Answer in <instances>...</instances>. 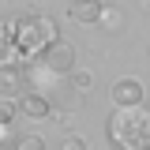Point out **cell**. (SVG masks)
<instances>
[{"instance_id": "1", "label": "cell", "mask_w": 150, "mask_h": 150, "mask_svg": "<svg viewBox=\"0 0 150 150\" xmlns=\"http://www.w3.org/2000/svg\"><path fill=\"white\" fill-rule=\"evenodd\" d=\"M105 131H109V143L116 150H150V109L146 105L112 109Z\"/></svg>"}, {"instance_id": "2", "label": "cell", "mask_w": 150, "mask_h": 150, "mask_svg": "<svg viewBox=\"0 0 150 150\" xmlns=\"http://www.w3.org/2000/svg\"><path fill=\"white\" fill-rule=\"evenodd\" d=\"M11 38H15V49H19L23 60H38V56L49 49V41L60 38V30H56V23L49 15L34 11V15L11 19Z\"/></svg>"}, {"instance_id": "3", "label": "cell", "mask_w": 150, "mask_h": 150, "mask_svg": "<svg viewBox=\"0 0 150 150\" xmlns=\"http://www.w3.org/2000/svg\"><path fill=\"white\" fill-rule=\"evenodd\" d=\"M38 60H41L53 75H68V71L75 68V45H71V41H64V38H56V41H49V49L38 56Z\"/></svg>"}, {"instance_id": "4", "label": "cell", "mask_w": 150, "mask_h": 150, "mask_svg": "<svg viewBox=\"0 0 150 150\" xmlns=\"http://www.w3.org/2000/svg\"><path fill=\"white\" fill-rule=\"evenodd\" d=\"M109 98H112V109H128V105H143L146 94H143V83L139 79H116Z\"/></svg>"}, {"instance_id": "5", "label": "cell", "mask_w": 150, "mask_h": 150, "mask_svg": "<svg viewBox=\"0 0 150 150\" xmlns=\"http://www.w3.org/2000/svg\"><path fill=\"white\" fill-rule=\"evenodd\" d=\"M15 101H19V116H30V120H49L53 116V101L45 94H38V90H26Z\"/></svg>"}, {"instance_id": "6", "label": "cell", "mask_w": 150, "mask_h": 150, "mask_svg": "<svg viewBox=\"0 0 150 150\" xmlns=\"http://www.w3.org/2000/svg\"><path fill=\"white\" fill-rule=\"evenodd\" d=\"M101 4H105V0H71V4H68V15H71V23H79V26H94L98 15H101Z\"/></svg>"}, {"instance_id": "7", "label": "cell", "mask_w": 150, "mask_h": 150, "mask_svg": "<svg viewBox=\"0 0 150 150\" xmlns=\"http://www.w3.org/2000/svg\"><path fill=\"white\" fill-rule=\"evenodd\" d=\"M19 64H23V56L11 38V23H0V68H19Z\"/></svg>"}, {"instance_id": "8", "label": "cell", "mask_w": 150, "mask_h": 150, "mask_svg": "<svg viewBox=\"0 0 150 150\" xmlns=\"http://www.w3.org/2000/svg\"><path fill=\"white\" fill-rule=\"evenodd\" d=\"M23 86H26V79L19 68H0V98H15Z\"/></svg>"}, {"instance_id": "9", "label": "cell", "mask_w": 150, "mask_h": 150, "mask_svg": "<svg viewBox=\"0 0 150 150\" xmlns=\"http://www.w3.org/2000/svg\"><path fill=\"white\" fill-rule=\"evenodd\" d=\"M98 23H101L105 30H120V26H124V11H120V8H112V4H101Z\"/></svg>"}, {"instance_id": "10", "label": "cell", "mask_w": 150, "mask_h": 150, "mask_svg": "<svg viewBox=\"0 0 150 150\" xmlns=\"http://www.w3.org/2000/svg\"><path fill=\"white\" fill-rule=\"evenodd\" d=\"M68 79H71V90L75 94H90V86H94V75L90 71H79V68H71Z\"/></svg>"}, {"instance_id": "11", "label": "cell", "mask_w": 150, "mask_h": 150, "mask_svg": "<svg viewBox=\"0 0 150 150\" xmlns=\"http://www.w3.org/2000/svg\"><path fill=\"white\" fill-rule=\"evenodd\" d=\"M11 150H45V139L41 135H15L11 139Z\"/></svg>"}, {"instance_id": "12", "label": "cell", "mask_w": 150, "mask_h": 150, "mask_svg": "<svg viewBox=\"0 0 150 150\" xmlns=\"http://www.w3.org/2000/svg\"><path fill=\"white\" fill-rule=\"evenodd\" d=\"M19 116V101L15 98H0V124H15Z\"/></svg>"}, {"instance_id": "13", "label": "cell", "mask_w": 150, "mask_h": 150, "mask_svg": "<svg viewBox=\"0 0 150 150\" xmlns=\"http://www.w3.org/2000/svg\"><path fill=\"white\" fill-rule=\"evenodd\" d=\"M60 150H90V146H86V139H79V135H68V139L60 143Z\"/></svg>"}, {"instance_id": "14", "label": "cell", "mask_w": 150, "mask_h": 150, "mask_svg": "<svg viewBox=\"0 0 150 150\" xmlns=\"http://www.w3.org/2000/svg\"><path fill=\"white\" fill-rule=\"evenodd\" d=\"M4 139H11V124H0V143Z\"/></svg>"}]
</instances>
